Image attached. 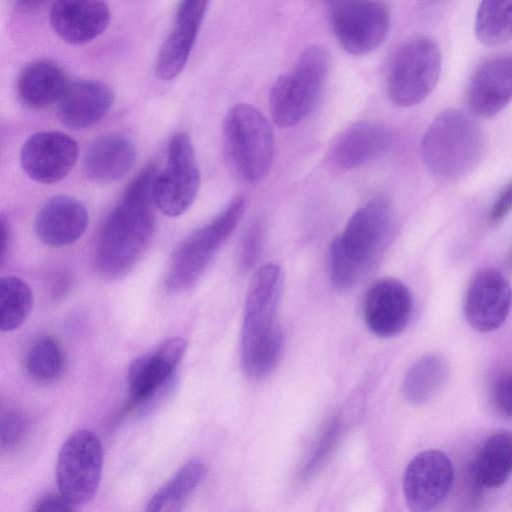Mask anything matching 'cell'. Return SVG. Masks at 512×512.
<instances>
[{"mask_svg":"<svg viewBox=\"0 0 512 512\" xmlns=\"http://www.w3.org/2000/svg\"><path fill=\"white\" fill-rule=\"evenodd\" d=\"M0 227H1L0 254H1V262H3L5 259L6 253L8 252V247H9V243H10V228H9V225H8L6 219L3 216H1Z\"/></svg>","mask_w":512,"mask_h":512,"instance_id":"cell-37","label":"cell"},{"mask_svg":"<svg viewBox=\"0 0 512 512\" xmlns=\"http://www.w3.org/2000/svg\"><path fill=\"white\" fill-rule=\"evenodd\" d=\"M264 225L259 219L254 220L245 231L238 252L241 269L250 270L257 263L263 246Z\"/></svg>","mask_w":512,"mask_h":512,"instance_id":"cell-32","label":"cell"},{"mask_svg":"<svg viewBox=\"0 0 512 512\" xmlns=\"http://www.w3.org/2000/svg\"><path fill=\"white\" fill-rule=\"evenodd\" d=\"M342 433V423L338 417L331 419L315 443L309 458L306 460L300 473L301 479L306 480L313 476L325 462L338 444Z\"/></svg>","mask_w":512,"mask_h":512,"instance_id":"cell-31","label":"cell"},{"mask_svg":"<svg viewBox=\"0 0 512 512\" xmlns=\"http://www.w3.org/2000/svg\"><path fill=\"white\" fill-rule=\"evenodd\" d=\"M78 158L75 140L59 131H39L25 141L20 163L28 177L41 184L65 178Z\"/></svg>","mask_w":512,"mask_h":512,"instance_id":"cell-15","label":"cell"},{"mask_svg":"<svg viewBox=\"0 0 512 512\" xmlns=\"http://www.w3.org/2000/svg\"><path fill=\"white\" fill-rule=\"evenodd\" d=\"M494 400L499 410L512 417V370L503 372L493 388Z\"/></svg>","mask_w":512,"mask_h":512,"instance_id":"cell-34","label":"cell"},{"mask_svg":"<svg viewBox=\"0 0 512 512\" xmlns=\"http://www.w3.org/2000/svg\"><path fill=\"white\" fill-rule=\"evenodd\" d=\"M136 152L132 142L119 134L97 138L86 149L83 168L86 176L98 183L122 178L132 168Z\"/></svg>","mask_w":512,"mask_h":512,"instance_id":"cell-24","label":"cell"},{"mask_svg":"<svg viewBox=\"0 0 512 512\" xmlns=\"http://www.w3.org/2000/svg\"><path fill=\"white\" fill-rule=\"evenodd\" d=\"M207 468L199 459L186 462L151 497L146 510L149 512L181 511L195 489L205 479Z\"/></svg>","mask_w":512,"mask_h":512,"instance_id":"cell-27","label":"cell"},{"mask_svg":"<svg viewBox=\"0 0 512 512\" xmlns=\"http://www.w3.org/2000/svg\"><path fill=\"white\" fill-rule=\"evenodd\" d=\"M478 40L489 46L512 39V0H481L475 19Z\"/></svg>","mask_w":512,"mask_h":512,"instance_id":"cell-28","label":"cell"},{"mask_svg":"<svg viewBox=\"0 0 512 512\" xmlns=\"http://www.w3.org/2000/svg\"><path fill=\"white\" fill-rule=\"evenodd\" d=\"M245 208V197L234 198L213 219L177 246L170 258L165 276L167 291L184 292L200 280L218 250L237 227Z\"/></svg>","mask_w":512,"mask_h":512,"instance_id":"cell-6","label":"cell"},{"mask_svg":"<svg viewBox=\"0 0 512 512\" xmlns=\"http://www.w3.org/2000/svg\"><path fill=\"white\" fill-rule=\"evenodd\" d=\"M485 137L478 122L457 109L441 112L425 131L420 151L427 170L442 180L459 179L480 163Z\"/></svg>","mask_w":512,"mask_h":512,"instance_id":"cell-4","label":"cell"},{"mask_svg":"<svg viewBox=\"0 0 512 512\" xmlns=\"http://www.w3.org/2000/svg\"><path fill=\"white\" fill-rule=\"evenodd\" d=\"M28 428V418L22 411L9 409L3 412L0 424L2 450L15 448L25 437Z\"/></svg>","mask_w":512,"mask_h":512,"instance_id":"cell-33","label":"cell"},{"mask_svg":"<svg viewBox=\"0 0 512 512\" xmlns=\"http://www.w3.org/2000/svg\"><path fill=\"white\" fill-rule=\"evenodd\" d=\"M511 263H512V255H511Z\"/></svg>","mask_w":512,"mask_h":512,"instance_id":"cell-40","label":"cell"},{"mask_svg":"<svg viewBox=\"0 0 512 512\" xmlns=\"http://www.w3.org/2000/svg\"><path fill=\"white\" fill-rule=\"evenodd\" d=\"M103 457V447L95 433L87 429L72 433L57 457L59 492L76 506L92 500L100 486Z\"/></svg>","mask_w":512,"mask_h":512,"instance_id":"cell-9","label":"cell"},{"mask_svg":"<svg viewBox=\"0 0 512 512\" xmlns=\"http://www.w3.org/2000/svg\"><path fill=\"white\" fill-rule=\"evenodd\" d=\"M511 306L512 288L500 271L485 268L471 278L464 298V315L474 330H497L507 319Z\"/></svg>","mask_w":512,"mask_h":512,"instance_id":"cell-13","label":"cell"},{"mask_svg":"<svg viewBox=\"0 0 512 512\" xmlns=\"http://www.w3.org/2000/svg\"><path fill=\"white\" fill-rule=\"evenodd\" d=\"M391 143L392 136L386 127L371 121H358L333 140L328 159L339 170L360 168L383 156Z\"/></svg>","mask_w":512,"mask_h":512,"instance_id":"cell-17","label":"cell"},{"mask_svg":"<svg viewBox=\"0 0 512 512\" xmlns=\"http://www.w3.org/2000/svg\"><path fill=\"white\" fill-rule=\"evenodd\" d=\"M69 83L58 64L39 59L21 70L16 81V92L25 107L40 110L58 103Z\"/></svg>","mask_w":512,"mask_h":512,"instance_id":"cell-23","label":"cell"},{"mask_svg":"<svg viewBox=\"0 0 512 512\" xmlns=\"http://www.w3.org/2000/svg\"><path fill=\"white\" fill-rule=\"evenodd\" d=\"M449 378L446 359L436 353H428L416 359L406 371L401 391L404 398L416 405L434 399L445 387Z\"/></svg>","mask_w":512,"mask_h":512,"instance_id":"cell-25","label":"cell"},{"mask_svg":"<svg viewBox=\"0 0 512 512\" xmlns=\"http://www.w3.org/2000/svg\"><path fill=\"white\" fill-rule=\"evenodd\" d=\"M454 479L449 457L440 450L429 449L417 454L407 465L403 492L411 511L435 509L448 495Z\"/></svg>","mask_w":512,"mask_h":512,"instance_id":"cell-12","label":"cell"},{"mask_svg":"<svg viewBox=\"0 0 512 512\" xmlns=\"http://www.w3.org/2000/svg\"><path fill=\"white\" fill-rule=\"evenodd\" d=\"M441 51L429 37L405 43L390 65L386 87L391 102L410 107L422 102L435 88L441 72Z\"/></svg>","mask_w":512,"mask_h":512,"instance_id":"cell-8","label":"cell"},{"mask_svg":"<svg viewBox=\"0 0 512 512\" xmlns=\"http://www.w3.org/2000/svg\"><path fill=\"white\" fill-rule=\"evenodd\" d=\"M49 1L50 0H13L15 6L24 12L37 10Z\"/></svg>","mask_w":512,"mask_h":512,"instance_id":"cell-38","label":"cell"},{"mask_svg":"<svg viewBox=\"0 0 512 512\" xmlns=\"http://www.w3.org/2000/svg\"><path fill=\"white\" fill-rule=\"evenodd\" d=\"M512 100V54L486 59L475 70L468 87L467 102L471 112L491 117Z\"/></svg>","mask_w":512,"mask_h":512,"instance_id":"cell-18","label":"cell"},{"mask_svg":"<svg viewBox=\"0 0 512 512\" xmlns=\"http://www.w3.org/2000/svg\"><path fill=\"white\" fill-rule=\"evenodd\" d=\"M512 211V181L505 185L493 201L487 221L490 224L501 222Z\"/></svg>","mask_w":512,"mask_h":512,"instance_id":"cell-35","label":"cell"},{"mask_svg":"<svg viewBox=\"0 0 512 512\" xmlns=\"http://www.w3.org/2000/svg\"><path fill=\"white\" fill-rule=\"evenodd\" d=\"M113 100V91L103 82H70L58 102V115L67 127L84 129L98 123L110 110Z\"/></svg>","mask_w":512,"mask_h":512,"instance_id":"cell-22","label":"cell"},{"mask_svg":"<svg viewBox=\"0 0 512 512\" xmlns=\"http://www.w3.org/2000/svg\"><path fill=\"white\" fill-rule=\"evenodd\" d=\"M412 308L411 293L405 284L395 278H381L365 294L364 321L373 334L392 337L408 325Z\"/></svg>","mask_w":512,"mask_h":512,"instance_id":"cell-16","label":"cell"},{"mask_svg":"<svg viewBox=\"0 0 512 512\" xmlns=\"http://www.w3.org/2000/svg\"><path fill=\"white\" fill-rule=\"evenodd\" d=\"M393 227V209L386 197H376L357 209L329 247L332 285L339 290L356 285L386 250Z\"/></svg>","mask_w":512,"mask_h":512,"instance_id":"cell-3","label":"cell"},{"mask_svg":"<svg viewBox=\"0 0 512 512\" xmlns=\"http://www.w3.org/2000/svg\"><path fill=\"white\" fill-rule=\"evenodd\" d=\"M50 21L61 39L81 45L105 31L110 21V11L104 0H55Z\"/></svg>","mask_w":512,"mask_h":512,"instance_id":"cell-19","label":"cell"},{"mask_svg":"<svg viewBox=\"0 0 512 512\" xmlns=\"http://www.w3.org/2000/svg\"><path fill=\"white\" fill-rule=\"evenodd\" d=\"M88 212L76 198L58 195L39 209L34 230L39 240L50 247H62L77 241L85 232Z\"/></svg>","mask_w":512,"mask_h":512,"instance_id":"cell-21","label":"cell"},{"mask_svg":"<svg viewBox=\"0 0 512 512\" xmlns=\"http://www.w3.org/2000/svg\"><path fill=\"white\" fill-rule=\"evenodd\" d=\"M33 307L30 286L15 276L0 280V330L11 332L19 328L28 318Z\"/></svg>","mask_w":512,"mask_h":512,"instance_id":"cell-29","label":"cell"},{"mask_svg":"<svg viewBox=\"0 0 512 512\" xmlns=\"http://www.w3.org/2000/svg\"><path fill=\"white\" fill-rule=\"evenodd\" d=\"M328 69L326 50L311 46L300 55L291 72L275 81L269 95V109L277 126H294L315 109L322 96Z\"/></svg>","mask_w":512,"mask_h":512,"instance_id":"cell-7","label":"cell"},{"mask_svg":"<svg viewBox=\"0 0 512 512\" xmlns=\"http://www.w3.org/2000/svg\"><path fill=\"white\" fill-rule=\"evenodd\" d=\"M155 164L143 168L127 187L120 203L100 230L95 248V268L105 279L126 275L147 249L155 228L153 206Z\"/></svg>","mask_w":512,"mask_h":512,"instance_id":"cell-1","label":"cell"},{"mask_svg":"<svg viewBox=\"0 0 512 512\" xmlns=\"http://www.w3.org/2000/svg\"><path fill=\"white\" fill-rule=\"evenodd\" d=\"M327 1L329 4H331L334 0H325Z\"/></svg>","mask_w":512,"mask_h":512,"instance_id":"cell-39","label":"cell"},{"mask_svg":"<svg viewBox=\"0 0 512 512\" xmlns=\"http://www.w3.org/2000/svg\"><path fill=\"white\" fill-rule=\"evenodd\" d=\"M512 472V432L499 430L484 443L471 467L476 484L485 488H498Z\"/></svg>","mask_w":512,"mask_h":512,"instance_id":"cell-26","label":"cell"},{"mask_svg":"<svg viewBox=\"0 0 512 512\" xmlns=\"http://www.w3.org/2000/svg\"><path fill=\"white\" fill-rule=\"evenodd\" d=\"M209 0H181L175 26L164 41L155 66L162 80L175 78L183 69L191 52Z\"/></svg>","mask_w":512,"mask_h":512,"instance_id":"cell-20","label":"cell"},{"mask_svg":"<svg viewBox=\"0 0 512 512\" xmlns=\"http://www.w3.org/2000/svg\"><path fill=\"white\" fill-rule=\"evenodd\" d=\"M24 362L26 371L32 379L40 383H50L63 371V351L52 335H41L29 345Z\"/></svg>","mask_w":512,"mask_h":512,"instance_id":"cell-30","label":"cell"},{"mask_svg":"<svg viewBox=\"0 0 512 512\" xmlns=\"http://www.w3.org/2000/svg\"><path fill=\"white\" fill-rule=\"evenodd\" d=\"M199 185L200 173L191 139L186 133H176L168 145L167 165L154 182L155 205L163 214L177 217L193 204Z\"/></svg>","mask_w":512,"mask_h":512,"instance_id":"cell-10","label":"cell"},{"mask_svg":"<svg viewBox=\"0 0 512 512\" xmlns=\"http://www.w3.org/2000/svg\"><path fill=\"white\" fill-rule=\"evenodd\" d=\"M76 505L70 502L64 495L59 493H46L40 496L32 508L36 512H65L74 511Z\"/></svg>","mask_w":512,"mask_h":512,"instance_id":"cell-36","label":"cell"},{"mask_svg":"<svg viewBox=\"0 0 512 512\" xmlns=\"http://www.w3.org/2000/svg\"><path fill=\"white\" fill-rule=\"evenodd\" d=\"M224 155L232 172L246 183L261 181L274 159V133L264 115L249 104H237L225 115Z\"/></svg>","mask_w":512,"mask_h":512,"instance_id":"cell-5","label":"cell"},{"mask_svg":"<svg viewBox=\"0 0 512 512\" xmlns=\"http://www.w3.org/2000/svg\"><path fill=\"white\" fill-rule=\"evenodd\" d=\"M187 349V341L172 337L153 353L135 359L128 371L126 409L149 403L169 382Z\"/></svg>","mask_w":512,"mask_h":512,"instance_id":"cell-14","label":"cell"},{"mask_svg":"<svg viewBox=\"0 0 512 512\" xmlns=\"http://www.w3.org/2000/svg\"><path fill=\"white\" fill-rule=\"evenodd\" d=\"M334 36L347 53L365 55L386 39L390 14L380 0H334L331 3Z\"/></svg>","mask_w":512,"mask_h":512,"instance_id":"cell-11","label":"cell"},{"mask_svg":"<svg viewBox=\"0 0 512 512\" xmlns=\"http://www.w3.org/2000/svg\"><path fill=\"white\" fill-rule=\"evenodd\" d=\"M283 292L279 265L266 263L252 275L244 304L241 365L246 375L261 378L276 367L283 348L277 312Z\"/></svg>","mask_w":512,"mask_h":512,"instance_id":"cell-2","label":"cell"}]
</instances>
